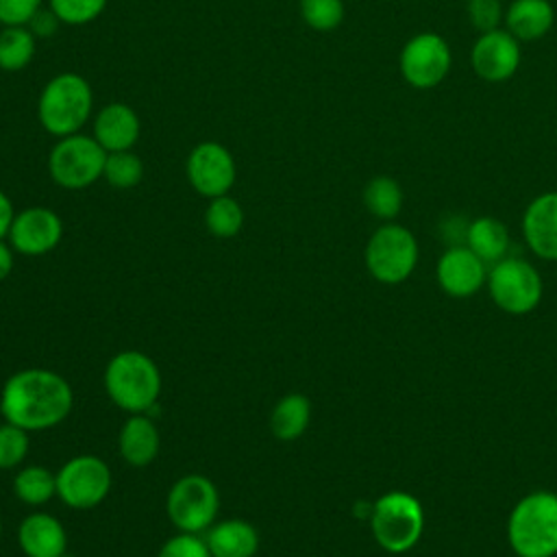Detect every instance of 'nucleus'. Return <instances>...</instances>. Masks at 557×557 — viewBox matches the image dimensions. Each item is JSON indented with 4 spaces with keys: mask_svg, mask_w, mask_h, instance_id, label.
Instances as JSON below:
<instances>
[{
    "mask_svg": "<svg viewBox=\"0 0 557 557\" xmlns=\"http://www.w3.org/2000/svg\"><path fill=\"white\" fill-rule=\"evenodd\" d=\"M70 383L54 370L26 368L11 374L0 392V413L24 431L52 429L72 411Z\"/></svg>",
    "mask_w": 557,
    "mask_h": 557,
    "instance_id": "nucleus-1",
    "label": "nucleus"
},
{
    "mask_svg": "<svg viewBox=\"0 0 557 557\" xmlns=\"http://www.w3.org/2000/svg\"><path fill=\"white\" fill-rule=\"evenodd\" d=\"M28 455V431L4 420L0 424V470H11Z\"/></svg>",
    "mask_w": 557,
    "mask_h": 557,
    "instance_id": "nucleus-31",
    "label": "nucleus"
},
{
    "mask_svg": "<svg viewBox=\"0 0 557 557\" xmlns=\"http://www.w3.org/2000/svg\"><path fill=\"white\" fill-rule=\"evenodd\" d=\"M104 389L120 409L148 413L161 394V372L146 352L122 350L107 363Z\"/></svg>",
    "mask_w": 557,
    "mask_h": 557,
    "instance_id": "nucleus-4",
    "label": "nucleus"
},
{
    "mask_svg": "<svg viewBox=\"0 0 557 557\" xmlns=\"http://www.w3.org/2000/svg\"><path fill=\"white\" fill-rule=\"evenodd\" d=\"M48 7L61 24L85 26L104 11L107 0H48Z\"/></svg>",
    "mask_w": 557,
    "mask_h": 557,
    "instance_id": "nucleus-30",
    "label": "nucleus"
},
{
    "mask_svg": "<svg viewBox=\"0 0 557 557\" xmlns=\"http://www.w3.org/2000/svg\"><path fill=\"white\" fill-rule=\"evenodd\" d=\"M28 28H30V33L35 35V37H52L54 33H57V28L61 26V22H59V17L52 13V9L48 7V9H39L35 15H33V20L26 24Z\"/></svg>",
    "mask_w": 557,
    "mask_h": 557,
    "instance_id": "nucleus-35",
    "label": "nucleus"
},
{
    "mask_svg": "<svg viewBox=\"0 0 557 557\" xmlns=\"http://www.w3.org/2000/svg\"><path fill=\"white\" fill-rule=\"evenodd\" d=\"M466 13L470 24L479 33H487L500 26L505 20V9L500 0H468L466 2Z\"/></svg>",
    "mask_w": 557,
    "mask_h": 557,
    "instance_id": "nucleus-32",
    "label": "nucleus"
},
{
    "mask_svg": "<svg viewBox=\"0 0 557 557\" xmlns=\"http://www.w3.org/2000/svg\"><path fill=\"white\" fill-rule=\"evenodd\" d=\"M122 459L133 468H144L154 461L159 455L161 437L154 420L146 413H131V418L122 424L117 437Z\"/></svg>",
    "mask_w": 557,
    "mask_h": 557,
    "instance_id": "nucleus-19",
    "label": "nucleus"
},
{
    "mask_svg": "<svg viewBox=\"0 0 557 557\" xmlns=\"http://www.w3.org/2000/svg\"><path fill=\"white\" fill-rule=\"evenodd\" d=\"M13 218H15L13 202H11V198L0 189V239H4V237L9 235V228H11Z\"/></svg>",
    "mask_w": 557,
    "mask_h": 557,
    "instance_id": "nucleus-37",
    "label": "nucleus"
},
{
    "mask_svg": "<svg viewBox=\"0 0 557 557\" xmlns=\"http://www.w3.org/2000/svg\"><path fill=\"white\" fill-rule=\"evenodd\" d=\"M205 226L213 237H220V239L235 237L244 226L242 205L228 194L209 198V205L205 209Z\"/></svg>",
    "mask_w": 557,
    "mask_h": 557,
    "instance_id": "nucleus-27",
    "label": "nucleus"
},
{
    "mask_svg": "<svg viewBox=\"0 0 557 557\" xmlns=\"http://www.w3.org/2000/svg\"><path fill=\"white\" fill-rule=\"evenodd\" d=\"M205 542L211 557H255L259 548V533L250 522L231 518L211 524Z\"/></svg>",
    "mask_w": 557,
    "mask_h": 557,
    "instance_id": "nucleus-21",
    "label": "nucleus"
},
{
    "mask_svg": "<svg viewBox=\"0 0 557 557\" xmlns=\"http://www.w3.org/2000/svg\"><path fill=\"white\" fill-rule=\"evenodd\" d=\"M509 231L505 222L494 215H479L470 220L466 231V246L485 263L494 265L496 261L509 255Z\"/></svg>",
    "mask_w": 557,
    "mask_h": 557,
    "instance_id": "nucleus-22",
    "label": "nucleus"
},
{
    "mask_svg": "<svg viewBox=\"0 0 557 557\" xmlns=\"http://www.w3.org/2000/svg\"><path fill=\"white\" fill-rule=\"evenodd\" d=\"M555 24L550 0H511L505 11V26L518 41L542 39Z\"/></svg>",
    "mask_w": 557,
    "mask_h": 557,
    "instance_id": "nucleus-20",
    "label": "nucleus"
},
{
    "mask_svg": "<svg viewBox=\"0 0 557 557\" xmlns=\"http://www.w3.org/2000/svg\"><path fill=\"white\" fill-rule=\"evenodd\" d=\"M63 237V222L57 211L48 207H28L15 213L9 242L11 248L26 257H39L57 248Z\"/></svg>",
    "mask_w": 557,
    "mask_h": 557,
    "instance_id": "nucleus-14",
    "label": "nucleus"
},
{
    "mask_svg": "<svg viewBox=\"0 0 557 557\" xmlns=\"http://www.w3.org/2000/svg\"><path fill=\"white\" fill-rule=\"evenodd\" d=\"M300 17L309 28L329 33L344 20V0H300Z\"/></svg>",
    "mask_w": 557,
    "mask_h": 557,
    "instance_id": "nucleus-29",
    "label": "nucleus"
},
{
    "mask_svg": "<svg viewBox=\"0 0 557 557\" xmlns=\"http://www.w3.org/2000/svg\"><path fill=\"white\" fill-rule=\"evenodd\" d=\"M111 490V470L96 455H76L57 472V496L72 509L100 505Z\"/></svg>",
    "mask_w": 557,
    "mask_h": 557,
    "instance_id": "nucleus-10",
    "label": "nucleus"
},
{
    "mask_svg": "<svg viewBox=\"0 0 557 557\" xmlns=\"http://www.w3.org/2000/svg\"><path fill=\"white\" fill-rule=\"evenodd\" d=\"M450 65H453L450 46L442 35L433 30L413 35L398 54L400 74L416 89L437 87L448 76Z\"/></svg>",
    "mask_w": 557,
    "mask_h": 557,
    "instance_id": "nucleus-11",
    "label": "nucleus"
},
{
    "mask_svg": "<svg viewBox=\"0 0 557 557\" xmlns=\"http://www.w3.org/2000/svg\"><path fill=\"white\" fill-rule=\"evenodd\" d=\"M311 420V403L305 394L292 392L278 398L270 413V431L281 442L298 440Z\"/></svg>",
    "mask_w": 557,
    "mask_h": 557,
    "instance_id": "nucleus-23",
    "label": "nucleus"
},
{
    "mask_svg": "<svg viewBox=\"0 0 557 557\" xmlns=\"http://www.w3.org/2000/svg\"><path fill=\"white\" fill-rule=\"evenodd\" d=\"M13 492L24 505H46L52 496H57V474L44 466H26L15 474Z\"/></svg>",
    "mask_w": 557,
    "mask_h": 557,
    "instance_id": "nucleus-26",
    "label": "nucleus"
},
{
    "mask_svg": "<svg viewBox=\"0 0 557 557\" xmlns=\"http://www.w3.org/2000/svg\"><path fill=\"white\" fill-rule=\"evenodd\" d=\"M107 150L94 135L61 137L48 154V174L63 189H85L102 178Z\"/></svg>",
    "mask_w": 557,
    "mask_h": 557,
    "instance_id": "nucleus-8",
    "label": "nucleus"
},
{
    "mask_svg": "<svg viewBox=\"0 0 557 557\" xmlns=\"http://www.w3.org/2000/svg\"><path fill=\"white\" fill-rule=\"evenodd\" d=\"M418 259L420 246L416 235L398 222H383L370 235L363 250L366 270L383 285L405 283L413 274Z\"/></svg>",
    "mask_w": 557,
    "mask_h": 557,
    "instance_id": "nucleus-6",
    "label": "nucleus"
},
{
    "mask_svg": "<svg viewBox=\"0 0 557 557\" xmlns=\"http://www.w3.org/2000/svg\"><path fill=\"white\" fill-rule=\"evenodd\" d=\"M185 174L196 194L205 198L224 196L231 191L237 178L235 157L220 141H200L185 159Z\"/></svg>",
    "mask_w": 557,
    "mask_h": 557,
    "instance_id": "nucleus-12",
    "label": "nucleus"
},
{
    "mask_svg": "<svg viewBox=\"0 0 557 557\" xmlns=\"http://www.w3.org/2000/svg\"><path fill=\"white\" fill-rule=\"evenodd\" d=\"M13 270V248L0 239V281H4Z\"/></svg>",
    "mask_w": 557,
    "mask_h": 557,
    "instance_id": "nucleus-38",
    "label": "nucleus"
},
{
    "mask_svg": "<svg viewBox=\"0 0 557 557\" xmlns=\"http://www.w3.org/2000/svg\"><path fill=\"white\" fill-rule=\"evenodd\" d=\"M157 557H211L207 542L198 533H178L163 542Z\"/></svg>",
    "mask_w": 557,
    "mask_h": 557,
    "instance_id": "nucleus-33",
    "label": "nucleus"
},
{
    "mask_svg": "<svg viewBox=\"0 0 557 557\" xmlns=\"http://www.w3.org/2000/svg\"><path fill=\"white\" fill-rule=\"evenodd\" d=\"M0 535H2V522H0Z\"/></svg>",
    "mask_w": 557,
    "mask_h": 557,
    "instance_id": "nucleus-39",
    "label": "nucleus"
},
{
    "mask_svg": "<svg viewBox=\"0 0 557 557\" xmlns=\"http://www.w3.org/2000/svg\"><path fill=\"white\" fill-rule=\"evenodd\" d=\"M220 494L205 474H185L168 492L165 511L170 522L183 533L207 531L218 516Z\"/></svg>",
    "mask_w": 557,
    "mask_h": 557,
    "instance_id": "nucleus-9",
    "label": "nucleus"
},
{
    "mask_svg": "<svg viewBox=\"0 0 557 557\" xmlns=\"http://www.w3.org/2000/svg\"><path fill=\"white\" fill-rule=\"evenodd\" d=\"M468 224L461 215H448L444 222H442V237L446 239L448 246H461L466 244V231H468Z\"/></svg>",
    "mask_w": 557,
    "mask_h": 557,
    "instance_id": "nucleus-36",
    "label": "nucleus"
},
{
    "mask_svg": "<svg viewBox=\"0 0 557 557\" xmlns=\"http://www.w3.org/2000/svg\"><path fill=\"white\" fill-rule=\"evenodd\" d=\"M522 237L535 257L557 261V191H544L527 205Z\"/></svg>",
    "mask_w": 557,
    "mask_h": 557,
    "instance_id": "nucleus-16",
    "label": "nucleus"
},
{
    "mask_svg": "<svg viewBox=\"0 0 557 557\" xmlns=\"http://www.w3.org/2000/svg\"><path fill=\"white\" fill-rule=\"evenodd\" d=\"M94 111V91L85 76L61 72L52 76L37 100V120L48 135L67 137L89 122Z\"/></svg>",
    "mask_w": 557,
    "mask_h": 557,
    "instance_id": "nucleus-3",
    "label": "nucleus"
},
{
    "mask_svg": "<svg viewBox=\"0 0 557 557\" xmlns=\"http://www.w3.org/2000/svg\"><path fill=\"white\" fill-rule=\"evenodd\" d=\"M139 133V115L126 102H109L94 117V137L107 152L131 150Z\"/></svg>",
    "mask_w": 557,
    "mask_h": 557,
    "instance_id": "nucleus-17",
    "label": "nucleus"
},
{
    "mask_svg": "<svg viewBox=\"0 0 557 557\" xmlns=\"http://www.w3.org/2000/svg\"><path fill=\"white\" fill-rule=\"evenodd\" d=\"M37 37L28 26H2L0 28V70L20 72L24 70L37 50Z\"/></svg>",
    "mask_w": 557,
    "mask_h": 557,
    "instance_id": "nucleus-25",
    "label": "nucleus"
},
{
    "mask_svg": "<svg viewBox=\"0 0 557 557\" xmlns=\"http://www.w3.org/2000/svg\"><path fill=\"white\" fill-rule=\"evenodd\" d=\"M485 265L466 244L448 246L435 265V278L444 294L450 298H470L479 294L487 283Z\"/></svg>",
    "mask_w": 557,
    "mask_h": 557,
    "instance_id": "nucleus-15",
    "label": "nucleus"
},
{
    "mask_svg": "<svg viewBox=\"0 0 557 557\" xmlns=\"http://www.w3.org/2000/svg\"><path fill=\"white\" fill-rule=\"evenodd\" d=\"M485 285L492 302L509 315L531 313L544 294V281L537 268L516 255H507L490 265Z\"/></svg>",
    "mask_w": 557,
    "mask_h": 557,
    "instance_id": "nucleus-7",
    "label": "nucleus"
},
{
    "mask_svg": "<svg viewBox=\"0 0 557 557\" xmlns=\"http://www.w3.org/2000/svg\"><path fill=\"white\" fill-rule=\"evenodd\" d=\"M44 0H0L2 26H26L41 9Z\"/></svg>",
    "mask_w": 557,
    "mask_h": 557,
    "instance_id": "nucleus-34",
    "label": "nucleus"
},
{
    "mask_svg": "<svg viewBox=\"0 0 557 557\" xmlns=\"http://www.w3.org/2000/svg\"><path fill=\"white\" fill-rule=\"evenodd\" d=\"M505 533L516 557H557V492L524 494L511 507Z\"/></svg>",
    "mask_w": 557,
    "mask_h": 557,
    "instance_id": "nucleus-2",
    "label": "nucleus"
},
{
    "mask_svg": "<svg viewBox=\"0 0 557 557\" xmlns=\"http://www.w3.org/2000/svg\"><path fill=\"white\" fill-rule=\"evenodd\" d=\"M102 178L115 189H131L144 178V161L133 150L107 152Z\"/></svg>",
    "mask_w": 557,
    "mask_h": 557,
    "instance_id": "nucleus-28",
    "label": "nucleus"
},
{
    "mask_svg": "<svg viewBox=\"0 0 557 557\" xmlns=\"http://www.w3.org/2000/svg\"><path fill=\"white\" fill-rule=\"evenodd\" d=\"M361 200H363V207L368 209V213H372L374 218H379L383 222H394V218L403 209L405 194L396 178H392L387 174H379L366 183V187L361 191Z\"/></svg>",
    "mask_w": 557,
    "mask_h": 557,
    "instance_id": "nucleus-24",
    "label": "nucleus"
},
{
    "mask_svg": "<svg viewBox=\"0 0 557 557\" xmlns=\"http://www.w3.org/2000/svg\"><path fill=\"white\" fill-rule=\"evenodd\" d=\"M17 544L26 557H63L67 533L50 513H30L17 527Z\"/></svg>",
    "mask_w": 557,
    "mask_h": 557,
    "instance_id": "nucleus-18",
    "label": "nucleus"
},
{
    "mask_svg": "<svg viewBox=\"0 0 557 557\" xmlns=\"http://www.w3.org/2000/svg\"><path fill=\"white\" fill-rule=\"evenodd\" d=\"M520 41L507 28L481 33L470 50V63L479 78L487 83H503L520 67Z\"/></svg>",
    "mask_w": 557,
    "mask_h": 557,
    "instance_id": "nucleus-13",
    "label": "nucleus"
},
{
    "mask_svg": "<svg viewBox=\"0 0 557 557\" xmlns=\"http://www.w3.org/2000/svg\"><path fill=\"white\" fill-rule=\"evenodd\" d=\"M368 522L374 542L385 553L403 555L409 553L424 533V509L413 494L392 490L372 503Z\"/></svg>",
    "mask_w": 557,
    "mask_h": 557,
    "instance_id": "nucleus-5",
    "label": "nucleus"
}]
</instances>
